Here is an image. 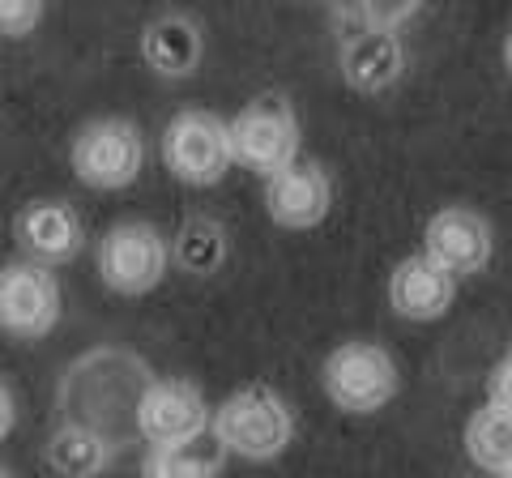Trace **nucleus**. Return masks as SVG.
<instances>
[{
	"instance_id": "obj_8",
	"label": "nucleus",
	"mask_w": 512,
	"mask_h": 478,
	"mask_svg": "<svg viewBox=\"0 0 512 478\" xmlns=\"http://www.w3.org/2000/svg\"><path fill=\"white\" fill-rule=\"evenodd\" d=\"M60 321V282L43 265H5L0 274V325L13 338H47Z\"/></svg>"
},
{
	"instance_id": "obj_2",
	"label": "nucleus",
	"mask_w": 512,
	"mask_h": 478,
	"mask_svg": "<svg viewBox=\"0 0 512 478\" xmlns=\"http://www.w3.org/2000/svg\"><path fill=\"white\" fill-rule=\"evenodd\" d=\"M73 175L99 193H120L146 167V141L133 120H94L73 137Z\"/></svg>"
},
{
	"instance_id": "obj_24",
	"label": "nucleus",
	"mask_w": 512,
	"mask_h": 478,
	"mask_svg": "<svg viewBox=\"0 0 512 478\" xmlns=\"http://www.w3.org/2000/svg\"><path fill=\"white\" fill-rule=\"evenodd\" d=\"M508 359H512V346H508Z\"/></svg>"
},
{
	"instance_id": "obj_9",
	"label": "nucleus",
	"mask_w": 512,
	"mask_h": 478,
	"mask_svg": "<svg viewBox=\"0 0 512 478\" xmlns=\"http://www.w3.org/2000/svg\"><path fill=\"white\" fill-rule=\"evenodd\" d=\"M423 244H427V257L457 278L483 274L491 265V227L483 214L466 210V205H444V210L431 214Z\"/></svg>"
},
{
	"instance_id": "obj_11",
	"label": "nucleus",
	"mask_w": 512,
	"mask_h": 478,
	"mask_svg": "<svg viewBox=\"0 0 512 478\" xmlns=\"http://www.w3.org/2000/svg\"><path fill=\"white\" fill-rule=\"evenodd\" d=\"M457 299V274H448L444 265L423 257H406L389 274V308L402 321H440Z\"/></svg>"
},
{
	"instance_id": "obj_20",
	"label": "nucleus",
	"mask_w": 512,
	"mask_h": 478,
	"mask_svg": "<svg viewBox=\"0 0 512 478\" xmlns=\"http://www.w3.org/2000/svg\"><path fill=\"white\" fill-rule=\"evenodd\" d=\"M487 402L512 414V359L500 363V368L491 372V380H487Z\"/></svg>"
},
{
	"instance_id": "obj_21",
	"label": "nucleus",
	"mask_w": 512,
	"mask_h": 478,
	"mask_svg": "<svg viewBox=\"0 0 512 478\" xmlns=\"http://www.w3.org/2000/svg\"><path fill=\"white\" fill-rule=\"evenodd\" d=\"M13 432V393L5 389V436Z\"/></svg>"
},
{
	"instance_id": "obj_13",
	"label": "nucleus",
	"mask_w": 512,
	"mask_h": 478,
	"mask_svg": "<svg viewBox=\"0 0 512 478\" xmlns=\"http://www.w3.org/2000/svg\"><path fill=\"white\" fill-rule=\"evenodd\" d=\"M406 69V52L397 30H363V35L342 43V77L350 90L380 94L389 90Z\"/></svg>"
},
{
	"instance_id": "obj_3",
	"label": "nucleus",
	"mask_w": 512,
	"mask_h": 478,
	"mask_svg": "<svg viewBox=\"0 0 512 478\" xmlns=\"http://www.w3.org/2000/svg\"><path fill=\"white\" fill-rule=\"evenodd\" d=\"M231 154L239 167H248L252 175L274 180L278 171L299 163V124L295 111L286 107L278 94L252 99L239 116L231 120Z\"/></svg>"
},
{
	"instance_id": "obj_7",
	"label": "nucleus",
	"mask_w": 512,
	"mask_h": 478,
	"mask_svg": "<svg viewBox=\"0 0 512 478\" xmlns=\"http://www.w3.org/2000/svg\"><path fill=\"white\" fill-rule=\"evenodd\" d=\"M210 423H214L210 406L188 380H154L137 402V432L146 436L150 449L201 440L210 432Z\"/></svg>"
},
{
	"instance_id": "obj_10",
	"label": "nucleus",
	"mask_w": 512,
	"mask_h": 478,
	"mask_svg": "<svg viewBox=\"0 0 512 478\" xmlns=\"http://www.w3.org/2000/svg\"><path fill=\"white\" fill-rule=\"evenodd\" d=\"M333 205V184L316 163H295L265 180V210L286 231H308L325 222Z\"/></svg>"
},
{
	"instance_id": "obj_1",
	"label": "nucleus",
	"mask_w": 512,
	"mask_h": 478,
	"mask_svg": "<svg viewBox=\"0 0 512 478\" xmlns=\"http://www.w3.org/2000/svg\"><path fill=\"white\" fill-rule=\"evenodd\" d=\"M214 440L235 457L269 461L278 457L295 436V414L269 385H252L231 393L227 402L214 410L210 423Z\"/></svg>"
},
{
	"instance_id": "obj_23",
	"label": "nucleus",
	"mask_w": 512,
	"mask_h": 478,
	"mask_svg": "<svg viewBox=\"0 0 512 478\" xmlns=\"http://www.w3.org/2000/svg\"><path fill=\"white\" fill-rule=\"evenodd\" d=\"M500 478H512V470H508V474H500Z\"/></svg>"
},
{
	"instance_id": "obj_5",
	"label": "nucleus",
	"mask_w": 512,
	"mask_h": 478,
	"mask_svg": "<svg viewBox=\"0 0 512 478\" xmlns=\"http://www.w3.org/2000/svg\"><path fill=\"white\" fill-rule=\"evenodd\" d=\"M163 163L184 184H197V188L218 184L235 163L231 124H222L210 111H180L163 133Z\"/></svg>"
},
{
	"instance_id": "obj_6",
	"label": "nucleus",
	"mask_w": 512,
	"mask_h": 478,
	"mask_svg": "<svg viewBox=\"0 0 512 478\" xmlns=\"http://www.w3.org/2000/svg\"><path fill=\"white\" fill-rule=\"evenodd\" d=\"M167 274V239L150 222H120L99 239V278L116 295H146Z\"/></svg>"
},
{
	"instance_id": "obj_19",
	"label": "nucleus",
	"mask_w": 512,
	"mask_h": 478,
	"mask_svg": "<svg viewBox=\"0 0 512 478\" xmlns=\"http://www.w3.org/2000/svg\"><path fill=\"white\" fill-rule=\"evenodd\" d=\"M47 0H0V30L9 39H26L39 26Z\"/></svg>"
},
{
	"instance_id": "obj_12",
	"label": "nucleus",
	"mask_w": 512,
	"mask_h": 478,
	"mask_svg": "<svg viewBox=\"0 0 512 478\" xmlns=\"http://www.w3.org/2000/svg\"><path fill=\"white\" fill-rule=\"evenodd\" d=\"M13 231H18V244L43 265H64L82 252V222L69 201H26Z\"/></svg>"
},
{
	"instance_id": "obj_14",
	"label": "nucleus",
	"mask_w": 512,
	"mask_h": 478,
	"mask_svg": "<svg viewBox=\"0 0 512 478\" xmlns=\"http://www.w3.org/2000/svg\"><path fill=\"white\" fill-rule=\"evenodd\" d=\"M141 60L158 77H188L201 65V26L184 13H163L141 30Z\"/></svg>"
},
{
	"instance_id": "obj_4",
	"label": "nucleus",
	"mask_w": 512,
	"mask_h": 478,
	"mask_svg": "<svg viewBox=\"0 0 512 478\" xmlns=\"http://www.w3.org/2000/svg\"><path fill=\"white\" fill-rule=\"evenodd\" d=\"M397 363L376 342H342L325 359V393L346 414H376L397 397Z\"/></svg>"
},
{
	"instance_id": "obj_17",
	"label": "nucleus",
	"mask_w": 512,
	"mask_h": 478,
	"mask_svg": "<svg viewBox=\"0 0 512 478\" xmlns=\"http://www.w3.org/2000/svg\"><path fill=\"white\" fill-rule=\"evenodd\" d=\"M222 444H171V449H150L146 461H141V478H218L222 466Z\"/></svg>"
},
{
	"instance_id": "obj_15",
	"label": "nucleus",
	"mask_w": 512,
	"mask_h": 478,
	"mask_svg": "<svg viewBox=\"0 0 512 478\" xmlns=\"http://www.w3.org/2000/svg\"><path fill=\"white\" fill-rule=\"evenodd\" d=\"M107 461H111V444L94 427H60L47 440V466L60 478H94L107 470Z\"/></svg>"
},
{
	"instance_id": "obj_22",
	"label": "nucleus",
	"mask_w": 512,
	"mask_h": 478,
	"mask_svg": "<svg viewBox=\"0 0 512 478\" xmlns=\"http://www.w3.org/2000/svg\"><path fill=\"white\" fill-rule=\"evenodd\" d=\"M504 65H508V73H512V30H508V39H504Z\"/></svg>"
},
{
	"instance_id": "obj_18",
	"label": "nucleus",
	"mask_w": 512,
	"mask_h": 478,
	"mask_svg": "<svg viewBox=\"0 0 512 478\" xmlns=\"http://www.w3.org/2000/svg\"><path fill=\"white\" fill-rule=\"evenodd\" d=\"M423 0H359V13L367 30H402L414 13H419Z\"/></svg>"
},
{
	"instance_id": "obj_16",
	"label": "nucleus",
	"mask_w": 512,
	"mask_h": 478,
	"mask_svg": "<svg viewBox=\"0 0 512 478\" xmlns=\"http://www.w3.org/2000/svg\"><path fill=\"white\" fill-rule=\"evenodd\" d=\"M466 453L487 474L495 478L508 474L512 470V414L491 402L483 410H474V419L466 423Z\"/></svg>"
}]
</instances>
